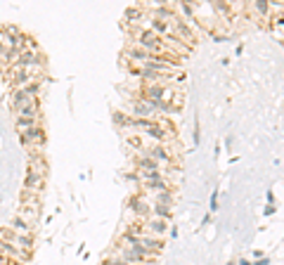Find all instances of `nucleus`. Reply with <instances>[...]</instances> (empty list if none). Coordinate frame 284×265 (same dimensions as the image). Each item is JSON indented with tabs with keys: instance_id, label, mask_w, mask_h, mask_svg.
<instances>
[{
	"instance_id": "f257e3e1",
	"label": "nucleus",
	"mask_w": 284,
	"mask_h": 265,
	"mask_svg": "<svg viewBox=\"0 0 284 265\" xmlns=\"http://www.w3.org/2000/svg\"><path fill=\"white\" fill-rule=\"evenodd\" d=\"M22 142L26 147H43L45 145V132L40 125H31L22 132Z\"/></svg>"
},
{
	"instance_id": "f03ea898",
	"label": "nucleus",
	"mask_w": 284,
	"mask_h": 265,
	"mask_svg": "<svg viewBox=\"0 0 284 265\" xmlns=\"http://www.w3.org/2000/svg\"><path fill=\"white\" fill-rule=\"evenodd\" d=\"M138 244L147 251V253H152V256H156V253L163 249V242L159 237H152V234H138Z\"/></svg>"
},
{
	"instance_id": "7ed1b4c3",
	"label": "nucleus",
	"mask_w": 284,
	"mask_h": 265,
	"mask_svg": "<svg viewBox=\"0 0 284 265\" xmlns=\"http://www.w3.org/2000/svg\"><path fill=\"white\" fill-rule=\"evenodd\" d=\"M142 154L152 156L154 161H159V164H173V156H171V152L163 145H152L149 149H145Z\"/></svg>"
},
{
	"instance_id": "20e7f679",
	"label": "nucleus",
	"mask_w": 284,
	"mask_h": 265,
	"mask_svg": "<svg viewBox=\"0 0 284 265\" xmlns=\"http://www.w3.org/2000/svg\"><path fill=\"white\" fill-rule=\"evenodd\" d=\"M142 227H147L145 232H152L154 237H159V239H161V234L168 230L166 220H161V218H147V220H142Z\"/></svg>"
},
{
	"instance_id": "39448f33",
	"label": "nucleus",
	"mask_w": 284,
	"mask_h": 265,
	"mask_svg": "<svg viewBox=\"0 0 284 265\" xmlns=\"http://www.w3.org/2000/svg\"><path fill=\"white\" fill-rule=\"evenodd\" d=\"M43 178H45V173L29 168V175H26V180H24V185H26V189H29V192H33V189H38L40 185H43Z\"/></svg>"
},
{
	"instance_id": "423d86ee",
	"label": "nucleus",
	"mask_w": 284,
	"mask_h": 265,
	"mask_svg": "<svg viewBox=\"0 0 284 265\" xmlns=\"http://www.w3.org/2000/svg\"><path fill=\"white\" fill-rule=\"evenodd\" d=\"M131 211L135 213V216H140V218H145V216H147V213H149L152 209H149V204H147L142 196L135 194V196L131 199Z\"/></svg>"
},
{
	"instance_id": "0eeeda50",
	"label": "nucleus",
	"mask_w": 284,
	"mask_h": 265,
	"mask_svg": "<svg viewBox=\"0 0 284 265\" xmlns=\"http://www.w3.org/2000/svg\"><path fill=\"white\" fill-rule=\"evenodd\" d=\"M138 166H140V171H161V164L159 161H154L152 156H138Z\"/></svg>"
},
{
	"instance_id": "6e6552de",
	"label": "nucleus",
	"mask_w": 284,
	"mask_h": 265,
	"mask_svg": "<svg viewBox=\"0 0 284 265\" xmlns=\"http://www.w3.org/2000/svg\"><path fill=\"white\" fill-rule=\"evenodd\" d=\"M152 29H154V31H159V33H163V36H168V33H171L168 22H163V19H156V17L152 19Z\"/></svg>"
},
{
	"instance_id": "1a4fd4ad",
	"label": "nucleus",
	"mask_w": 284,
	"mask_h": 265,
	"mask_svg": "<svg viewBox=\"0 0 284 265\" xmlns=\"http://www.w3.org/2000/svg\"><path fill=\"white\" fill-rule=\"evenodd\" d=\"M154 216L161 220H168L171 218V206H163V204H156L154 206Z\"/></svg>"
},
{
	"instance_id": "9d476101",
	"label": "nucleus",
	"mask_w": 284,
	"mask_h": 265,
	"mask_svg": "<svg viewBox=\"0 0 284 265\" xmlns=\"http://www.w3.org/2000/svg\"><path fill=\"white\" fill-rule=\"evenodd\" d=\"M156 204L171 206V204H173V194H171V192H156Z\"/></svg>"
},
{
	"instance_id": "9b49d317",
	"label": "nucleus",
	"mask_w": 284,
	"mask_h": 265,
	"mask_svg": "<svg viewBox=\"0 0 284 265\" xmlns=\"http://www.w3.org/2000/svg\"><path fill=\"white\" fill-rule=\"evenodd\" d=\"M114 121L116 123H123V125H135V118L126 116V114H121V111H116L114 114Z\"/></svg>"
},
{
	"instance_id": "f8f14e48",
	"label": "nucleus",
	"mask_w": 284,
	"mask_h": 265,
	"mask_svg": "<svg viewBox=\"0 0 284 265\" xmlns=\"http://www.w3.org/2000/svg\"><path fill=\"white\" fill-rule=\"evenodd\" d=\"M254 8L258 10V12H261V15H265V12H268V10H270V5H268V3H263V0H258V3H256Z\"/></svg>"
},
{
	"instance_id": "ddd939ff",
	"label": "nucleus",
	"mask_w": 284,
	"mask_h": 265,
	"mask_svg": "<svg viewBox=\"0 0 284 265\" xmlns=\"http://www.w3.org/2000/svg\"><path fill=\"white\" fill-rule=\"evenodd\" d=\"M213 10H215V12H230V8H228L225 3H215Z\"/></svg>"
}]
</instances>
